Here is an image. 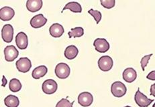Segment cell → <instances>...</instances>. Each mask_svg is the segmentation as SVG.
Here are the masks:
<instances>
[{
    "instance_id": "cell-16",
    "label": "cell",
    "mask_w": 155,
    "mask_h": 107,
    "mask_svg": "<svg viewBox=\"0 0 155 107\" xmlns=\"http://www.w3.org/2000/svg\"><path fill=\"white\" fill-rule=\"evenodd\" d=\"M43 2L42 0H28L26 8L30 12H36L42 8Z\"/></svg>"
},
{
    "instance_id": "cell-18",
    "label": "cell",
    "mask_w": 155,
    "mask_h": 107,
    "mask_svg": "<svg viewBox=\"0 0 155 107\" xmlns=\"http://www.w3.org/2000/svg\"><path fill=\"white\" fill-rule=\"evenodd\" d=\"M47 72H48V69L46 68V66H44V65L39 66L33 70L32 73V76L33 78L38 80V79H40V78L45 76Z\"/></svg>"
},
{
    "instance_id": "cell-14",
    "label": "cell",
    "mask_w": 155,
    "mask_h": 107,
    "mask_svg": "<svg viewBox=\"0 0 155 107\" xmlns=\"http://www.w3.org/2000/svg\"><path fill=\"white\" fill-rule=\"evenodd\" d=\"M122 78L128 83H132L137 78V73L133 68H127L124 70Z\"/></svg>"
},
{
    "instance_id": "cell-9",
    "label": "cell",
    "mask_w": 155,
    "mask_h": 107,
    "mask_svg": "<svg viewBox=\"0 0 155 107\" xmlns=\"http://www.w3.org/2000/svg\"><path fill=\"white\" fill-rule=\"evenodd\" d=\"M94 101L93 95L89 92H83L78 96V102L81 106L83 107H88L91 105Z\"/></svg>"
},
{
    "instance_id": "cell-22",
    "label": "cell",
    "mask_w": 155,
    "mask_h": 107,
    "mask_svg": "<svg viewBox=\"0 0 155 107\" xmlns=\"http://www.w3.org/2000/svg\"><path fill=\"white\" fill-rule=\"evenodd\" d=\"M83 34H84V30L81 27H76L75 28H72L71 32L68 33L69 38H79L83 36Z\"/></svg>"
},
{
    "instance_id": "cell-3",
    "label": "cell",
    "mask_w": 155,
    "mask_h": 107,
    "mask_svg": "<svg viewBox=\"0 0 155 107\" xmlns=\"http://www.w3.org/2000/svg\"><path fill=\"white\" fill-rule=\"evenodd\" d=\"M134 100L139 107H148L154 101V100L149 99L143 93H142L139 88L135 94Z\"/></svg>"
},
{
    "instance_id": "cell-26",
    "label": "cell",
    "mask_w": 155,
    "mask_h": 107,
    "mask_svg": "<svg viewBox=\"0 0 155 107\" xmlns=\"http://www.w3.org/2000/svg\"><path fill=\"white\" fill-rule=\"evenodd\" d=\"M153 54H148V55H146L144 57H142V58L141 59L140 61V64H141V67H142V69L143 71L145 70V68L146 66H147V64L148 63V61L150 60V57L153 56Z\"/></svg>"
},
{
    "instance_id": "cell-11",
    "label": "cell",
    "mask_w": 155,
    "mask_h": 107,
    "mask_svg": "<svg viewBox=\"0 0 155 107\" xmlns=\"http://www.w3.org/2000/svg\"><path fill=\"white\" fill-rule=\"evenodd\" d=\"M15 44L20 50H25L27 48L28 45V39L25 33L21 32L18 33L15 36Z\"/></svg>"
},
{
    "instance_id": "cell-13",
    "label": "cell",
    "mask_w": 155,
    "mask_h": 107,
    "mask_svg": "<svg viewBox=\"0 0 155 107\" xmlns=\"http://www.w3.org/2000/svg\"><path fill=\"white\" fill-rule=\"evenodd\" d=\"M15 16L14 10L10 7L5 6L0 10V19L2 21H10Z\"/></svg>"
},
{
    "instance_id": "cell-12",
    "label": "cell",
    "mask_w": 155,
    "mask_h": 107,
    "mask_svg": "<svg viewBox=\"0 0 155 107\" xmlns=\"http://www.w3.org/2000/svg\"><path fill=\"white\" fill-rule=\"evenodd\" d=\"M47 22V19L42 14H38L30 20V25L34 28H40Z\"/></svg>"
},
{
    "instance_id": "cell-21",
    "label": "cell",
    "mask_w": 155,
    "mask_h": 107,
    "mask_svg": "<svg viewBox=\"0 0 155 107\" xmlns=\"http://www.w3.org/2000/svg\"><path fill=\"white\" fill-rule=\"evenodd\" d=\"M9 88L13 93L19 92L21 88V84L20 81L17 78L12 79L9 84Z\"/></svg>"
},
{
    "instance_id": "cell-2",
    "label": "cell",
    "mask_w": 155,
    "mask_h": 107,
    "mask_svg": "<svg viewBox=\"0 0 155 107\" xmlns=\"http://www.w3.org/2000/svg\"><path fill=\"white\" fill-rule=\"evenodd\" d=\"M55 74L58 78L66 79L69 77L71 72V69L68 64L61 62L58 63L55 68Z\"/></svg>"
},
{
    "instance_id": "cell-23",
    "label": "cell",
    "mask_w": 155,
    "mask_h": 107,
    "mask_svg": "<svg viewBox=\"0 0 155 107\" xmlns=\"http://www.w3.org/2000/svg\"><path fill=\"white\" fill-rule=\"evenodd\" d=\"M88 13L89 14H91V16L94 17V20L96 21V24H98L100 22V21L101 20V17H102V15H101V13L100 11L94 10H93V9H91V10H89L88 11Z\"/></svg>"
},
{
    "instance_id": "cell-6",
    "label": "cell",
    "mask_w": 155,
    "mask_h": 107,
    "mask_svg": "<svg viewBox=\"0 0 155 107\" xmlns=\"http://www.w3.org/2000/svg\"><path fill=\"white\" fill-rule=\"evenodd\" d=\"M42 91L46 94H52L58 89V84L57 82L52 79H48L42 83Z\"/></svg>"
},
{
    "instance_id": "cell-29",
    "label": "cell",
    "mask_w": 155,
    "mask_h": 107,
    "mask_svg": "<svg viewBox=\"0 0 155 107\" xmlns=\"http://www.w3.org/2000/svg\"><path fill=\"white\" fill-rule=\"evenodd\" d=\"M8 83V81H7V79H6V78L5 77V76H3L2 77V87H5L6 84H7Z\"/></svg>"
},
{
    "instance_id": "cell-28",
    "label": "cell",
    "mask_w": 155,
    "mask_h": 107,
    "mask_svg": "<svg viewBox=\"0 0 155 107\" xmlns=\"http://www.w3.org/2000/svg\"><path fill=\"white\" fill-rule=\"evenodd\" d=\"M150 95L155 97V84H152L150 87Z\"/></svg>"
},
{
    "instance_id": "cell-27",
    "label": "cell",
    "mask_w": 155,
    "mask_h": 107,
    "mask_svg": "<svg viewBox=\"0 0 155 107\" xmlns=\"http://www.w3.org/2000/svg\"><path fill=\"white\" fill-rule=\"evenodd\" d=\"M147 78L150 80H155V70L150 72L149 74L147 76Z\"/></svg>"
},
{
    "instance_id": "cell-5",
    "label": "cell",
    "mask_w": 155,
    "mask_h": 107,
    "mask_svg": "<svg viewBox=\"0 0 155 107\" xmlns=\"http://www.w3.org/2000/svg\"><path fill=\"white\" fill-rule=\"evenodd\" d=\"M15 66L18 70L20 72L26 73L32 68V62L29 58L26 57L21 58L15 62Z\"/></svg>"
},
{
    "instance_id": "cell-7",
    "label": "cell",
    "mask_w": 155,
    "mask_h": 107,
    "mask_svg": "<svg viewBox=\"0 0 155 107\" xmlns=\"http://www.w3.org/2000/svg\"><path fill=\"white\" fill-rule=\"evenodd\" d=\"M4 55L5 60L7 62H13L15 59H16L18 58V55H19V52L15 48L14 46H8L4 49Z\"/></svg>"
},
{
    "instance_id": "cell-25",
    "label": "cell",
    "mask_w": 155,
    "mask_h": 107,
    "mask_svg": "<svg viewBox=\"0 0 155 107\" xmlns=\"http://www.w3.org/2000/svg\"><path fill=\"white\" fill-rule=\"evenodd\" d=\"M100 3L104 8L107 9H111L115 6V0H101Z\"/></svg>"
},
{
    "instance_id": "cell-15",
    "label": "cell",
    "mask_w": 155,
    "mask_h": 107,
    "mask_svg": "<svg viewBox=\"0 0 155 107\" xmlns=\"http://www.w3.org/2000/svg\"><path fill=\"white\" fill-rule=\"evenodd\" d=\"M49 32H50V34L52 36V37L57 38H60L61 36H63V34L64 32V30L63 26L61 25L60 24L55 23L52 24V25L50 27Z\"/></svg>"
},
{
    "instance_id": "cell-4",
    "label": "cell",
    "mask_w": 155,
    "mask_h": 107,
    "mask_svg": "<svg viewBox=\"0 0 155 107\" xmlns=\"http://www.w3.org/2000/svg\"><path fill=\"white\" fill-rule=\"evenodd\" d=\"M114 62L111 58L109 56H101L98 60V66L101 70L107 72L112 68Z\"/></svg>"
},
{
    "instance_id": "cell-31",
    "label": "cell",
    "mask_w": 155,
    "mask_h": 107,
    "mask_svg": "<svg viewBox=\"0 0 155 107\" xmlns=\"http://www.w3.org/2000/svg\"><path fill=\"white\" fill-rule=\"evenodd\" d=\"M124 107H131V106H124Z\"/></svg>"
},
{
    "instance_id": "cell-30",
    "label": "cell",
    "mask_w": 155,
    "mask_h": 107,
    "mask_svg": "<svg viewBox=\"0 0 155 107\" xmlns=\"http://www.w3.org/2000/svg\"><path fill=\"white\" fill-rule=\"evenodd\" d=\"M153 107H155V103L154 104V105H153Z\"/></svg>"
},
{
    "instance_id": "cell-24",
    "label": "cell",
    "mask_w": 155,
    "mask_h": 107,
    "mask_svg": "<svg viewBox=\"0 0 155 107\" xmlns=\"http://www.w3.org/2000/svg\"><path fill=\"white\" fill-rule=\"evenodd\" d=\"M74 102H69L67 99H62L58 101L56 105V107H73Z\"/></svg>"
},
{
    "instance_id": "cell-8",
    "label": "cell",
    "mask_w": 155,
    "mask_h": 107,
    "mask_svg": "<svg viewBox=\"0 0 155 107\" xmlns=\"http://www.w3.org/2000/svg\"><path fill=\"white\" fill-rule=\"evenodd\" d=\"M94 46L95 50L100 53H105L110 49V44L105 38H97L95 39Z\"/></svg>"
},
{
    "instance_id": "cell-10",
    "label": "cell",
    "mask_w": 155,
    "mask_h": 107,
    "mask_svg": "<svg viewBox=\"0 0 155 107\" xmlns=\"http://www.w3.org/2000/svg\"><path fill=\"white\" fill-rule=\"evenodd\" d=\"M14 28L10 24H5L2 30V38L5 42L10 43L13 39Z\"/></svg>"
},
{
    "instance_id": "cell-19",
    "label": "cell",
    "mask_w": 155,
    "mask_h": 107,
    "mask_svg": "<svg viewBox=\"0 0 155 107\" xmlns=\"http://www.w3.org/2000/svg\"><path fill=\"white\" fill-rule=\"evenodd\" d=\"M4 103L7 107H18L20 105V100L17 96L10 94L5 98Z\"/></svg>"
},
{
    "instance_id": "cell-17",
    "label": "cell",
    "mask_w": 155,
    "mask_h": 107,
    "mask_svg": "<svg viewBox=\"0 0 155 107\" xmlns=\"http://www.w3.org/2000/svg\"><path fill=\"white\" fill-rule=\"evenodd\" d=\"M79 54V50L75 46L71 45L67 46L65 49L64 55L65 58L68 60H73L77 57Z\"/></svg>"
},
{
    "instance_id": "cell-1",
    "label": "cell",
    "mask_w": 155,
    "mask_h": 107,
    "mask_svg": "<svg viewBox=\"0 0 155 107\" xmlns=\"http://www.w3.org/2000/svg\"><path fill=\"white\" fill-rule=\"evenodd\" d=\"M127 92V88L124 84L122 82H114L111 86V93L114 96L121 98L125 95Z\"/></svg>"
},
{
    "instance_id": "cell-20",
    "label": "cell",
    "mask_w": 155,
    "mask_h": 107,
    "mask_svg": "<svg viewBox=\"0 0 155 107\" xmlns=\"http://www.w3.org/2000/svg\"><path fill=\"white\" fill-rule=\"evenodd\" d=\"M66 10H69L72 12H74V13H81V12L82 11V8L81 5L78 2H71L66 4L62 12Z\"/></svg>"
}]
</instances>
